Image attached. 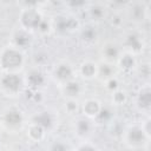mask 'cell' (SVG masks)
I'll return each mask as SVG.
<instances>
[{
	"label": "cell",
	"instance_id": "cell-10",
	"mask_svg": "<svg viewBox=\"0 0 151 151\" xmlns=\"http://www.w3.org/2000/svg\"><path fill=\"white\" fill-rule=\"evenodd\" d=\"M146 12H147V7H146L144 4L136 2V4H133V5L131 6L129 14H130L131 20L139 22V21H143V20L146 18V15H147Z\"/></svg>",
	"mask_w": 151,
	"mask_h": 151
},
{
	"label": "cell",
	"instance_id": "cell-2",
	"mask_svg": "<svg viewBox=\"0 0 151 151\" xmlns=\"http://www.w3.org/2000/svg\"><path fill=\"white\" fill-rule=\"evenodd\" d=\"M0 86L8 94H17L22 87V80L15 72H7L1 77Z\"/></svg>",
	"mask_w": 151,
	"mask_h": 151
},
{
	"label": "cell",
	"instance_id": "cell-36",
	"mask_svg": "<svg viewBox=\"0 0 151 151\" xmlns=\"http://www.w3.org/2000/svg\"><path fill=\"white\" fill-rule=\"evenodd\" d=\"M0 123H1V122H0Z\"/></svg>",
	"mask_w": 151,
	"mask_h": 151
},
{
	"label": "cell",
	"instance_id": "cell-13",
	"mask_svg": "<svg viewBox=\"0 0 151 151\" xmlns=\"http://www.w3.org/2000/svg\"><path fill=\"white\" fill-rule=\"evenodd\" d=\"M33 123L38 124L39 126H41L44 130L45 129H50L53 124V118L48 112H41L37 116H34L33 118Z\"/></svg>",
	"mask_w": 151,
	"mask_h": 151
},
{
	"label": "cell",
	"instance_id": "cell-12",
	"mask_svg": "<svg viewBox=\"0 0 151 151\" xmlns=\"http://www.w3.org/2000/svg\"><path fill=\"white\" fill-rule=\"evenodd\" d=\"M81 91V87H80V84L76 80H70L65 84H63V92L64 94L67 97V98H76L79 96Z\"/></svg>",
	"mask_w": 151,
	"mask_h": 151
},
{
	"label": "cell",
	"instance_id": "cell-21",
	"mask_svg": "<svg viewBox=\"0 0 151 151\" xmlns=\"http://www.w3.org/2000/svg\"><path fill=\"white\" fill-rule=\"evenodd\" d=\"M81 39L86 42H92L97 39V31L91 27V26H87L85 27L83 31H81Z\"/></svg>",
	"mask_w": 151,
	"mask_h": 151
},
{
	"label": "cell",
	"instance_id": "cell-16",
	"mask_svg": "<svg viewBox=\"0 0 151 151\" xmlns=\"http://www.w3.org/2000/svg\"><path fill=\"white\" fill-rule=\"evenodd\" d=\"M97 70H98V66L94 63L85 61L80 67V73L83 74V77H85L87 79H91L97 74Z\"/></svg>",
	"mask_w": 151,
	"mask_h": 151
},
{
	"label": "cell",
	"instance_id": "cell-28",
	"mask_svg": "<svg viewBox=\"0 0 151 151\" xmlns=\"http://www.w3.org/2000/svg\"><path fill=\"white\" fill-rule=\"evenodd\" d=\"M118 85H119V83H118V80L114 78V77H111V78H109V79H106V87L110 90V91H116V90H118Z\"/></svg>",
	"mask_w": 151,
	"mask_h": 151
},
{
	"label": "cell",
	"instance_id": "cell-15",
	"mask_svg": "<svg viewBox=\"0 0 151 151\" xmlns=\"http://www.w3.org/2000/svg\"><path fill=\"white\" fill-rule=\"evenodd\" d=\"M118 63H119V66H120L123 70H125V71H130V70H132V68L136 66L134 55L131 54V53H126V54H124V55H119Z\"/></svg>",
	"mask_w": 151,
	"mask_h": 151
},
{
	"label": "cell",
	"instance_id": "cell-27",
	"mask_svg": "<svg viewBox=\"0 0 151 151\" xmlns=\"http://www.w3.org/2000/svg\"><path fill=\"white\" fill-rule=\"evenodd\" d=\"M35 31H38V32H40V33L45 34V33H47V32L50 31V24H48L45 19H41V21H40V22H39V25L37 26Z\"/></svg>",
	"mask_w": 151,
	"mask_h": 151
},
{
	"label": "cell",
	"instance_id": "cell-5",
	"mask_svg": "<svg viewBox=\"0 0 151 151\" xmlns=\"http://www.w3.org/2000/svg\"><path fill=\"white\" fill-rule=\"evenodd\" d=\"M125 47L127 48L129 53L134 55L143 51V47H144L143 39L137 33H129L125 38Z\"/></svg>",
	"mask_w": 151,
	"mask_h": 151
},
{
	"label": "cell",
	"instance_id": "cell-18",
	"mask_svg": "<svg viewBox=\"0 0 151 151\" xmlns=\"http://www.w3.org/2000/svg\"><path fill=\"white\" fill-rule=\"evenodd\" d=\"M13 40H14V45L15 47L20 48V47H26L29 44V35L25 32V31H18L14 35H13Z\"/></svg>",
	"mask_w": 151,
	"mask_h": 151
},
{
	"label": "cell",
	"instance_id": "cell-30",
	"mask_svg": "<svg viewBox=\"0 0 151 151\" xmlns=\"http://www.w3.org/2000/svg\"><path fill=\"white\" fill-rule=\"evenodd\" d=\"M22 2L26 8H35L39 5L38 0H22Z\"/></svg>",
	"mask_w": 151,
	"mask_h": 151
},
{
	"label": "cell",
	"instance_id": "cell-34",
	"mask_svg": "<svg viewBox=\"0 0 151 151\" xmlns=\"http://www.w3.org/2000/svg\"><path fill=\"white\" fill-rule=\"evenodd\" d=\"M78 149H79V150H94L96 146H93V145H81V146H79Z\"/></svg>",
	"mask_w": 151,
	"mask_h": 151
},
{
	"label": "cell",
	"instance_id": "cell-22",
	"mask_svg": "<svg viewBox=\"0 0 151 151\" xmlns=\"http://www.w3.org/2000/svg\"><path fill=\"white\" fill-rule=\"evenodd\" d=\"M90 13V17L93 19V20H101L104 17H105V9L103 6L100 5H94L90 8L88 11Z\"/></svg>",
	"mask_w": 151,
	"mask_h": 151
},
{
	"label": "cell",
	"instance_id": "cell-33",
	"mask_svg": "<svg viewBox=\"0 0 151 151\" xmlns=\"http://www.w3.org/2000/svg\"><path fill=\"white\" fill-rule=\"evenodd\" d=\"M51 149H52V150H65L66 146H65V145H61V144H54Z\"/></svg>",
	"mask_w": 151,
	"mask_h": 151
},
{
	"label": "cell",
	"instance_id": "cell-26",
	"mask_svg": "<svg viewBox=\"0 0 151 151\" xmlns=\"http://www.w3.org/2000/svg\"><path fill=\"white\" fill-rule=\"evenodd\" d=\"M125 99H126V96H125V93L123 91H119V90L113 91V94H112L113 103H116L117 105H119V104H123L125 101Z\"/></svg>",
	"mask_w": 151,
	"mask_h": 151
},
{
	"label": "cell",
	"instance_id": "cell-8",
	"mask_svg": "<svg viewBox=\"0 0 151 151\" xmlns=\"http://www.w3.org/2000/svg\"><path fill=\"white\" fill-rule=\"evenodd\" d=\"M137 106L142 110V111H149L150 106H151V90L150 86L146 84L144 85L137 96Z\"/></svg>",
	"mask_w": 151,
	"mask_h": 151
},
{
	"label": "cell",
	"instance_id": "cell-9",
	"mask_svg": "<svg viewBox=\"0 0 151 151\" xmlns=\"http://www.w3.org/2000/svg\"><path fill=\"white\" fill-rule=\"evenodd\" d=\"M4 124L9 127V129H18L20 127V125L22 124V116L19 111H15V110H9L5 113L4 116V119H2Z\"/></svg>",
	"mask_w": 151,
	"mask_h": 151
},
{
	"label": "cell",
	"instance_id": "cell-1",
	"mask_svg": "<svg viewBox=\"0 0 151 151\" xmlns=\"http://www.w3.org/2000/svg\"><path fill=\"white\" fill-rule=\"evenodd\" d=\"M24 65V55L18 47L5 48L0 54V66L6 72H17Z\"/></svg>",
	"mask_w": 151,
	"mask_h": 151
},
{
	"label": "cell",
	"instance_id": "cell-6",
	"mask_svg": "<svg viewBox=\"0 0 151 151\" xmlns=\"http://www.w3.org/2000/svg\"><path fill=\"white\" fill-rule=\"evenodd\" d=\"M78 26V21L73 18H67V17H58L55 20L54 28L58 33L65 34L72 29H74Z\"/></svg>",
	"mask_w": 151,
	"mask_h": 151
},
{
	"label": "cell",
	"instance_id": "cell-35",
	"mask_svg": "<svg viewBox=\"0 0 151 151\" xmlns=\"http://www.w3.org/2000/svg\"><path fill=\"white\" fill-rule=\"evenodd\" d=\"M2 1H5V2H7V1H11V0H2Z\"/></svg>",
	"mask_w": 151,
	"mask_h": 151
},
{
	"label": "cell",
	"instance_id": "cell-14",
	"mask_svg": "<svg viewBox=\"0 0 151 151\" xmlns=\"http://www.w3.org/2000/svg\"><path fill=\"white\" fill-rule=\"evenodd\" d=\"M100 109V104L94 99H88L83 105V111L87 117H96Z\"/></svg>",
	"mask_w": 151,
	"mask_h": 151
},
{
	"label": "cell",
	"instance_id": "cell-31",
	"mask_svg": "<svg viewBox=\"0 0 151 151\" xmlns=\"http://www.w3.org/2000/svg\"><path fill=\"white\" fill-rule=\"evenodd\" d=\"M112 5H114L116 7H124L126 5L130 4L131 0H110Z\"/></svg>",
	"mask_w": 151,
	"mask_h": 151
},
{
	"label": "cell",
	"instance_id": "cell-17",
	"mask_svg": "<svg viewBox=\"0 0 151 151\" xmlns=\"http://www.w3.org/2000/svg\"><path fill=\"white\" fill-rule=\"evenodd\" d=\"M103 55L107 61H116L118 60L120 52L116 45H106L103 50Z\"/></svg>",
	"mask_w": 151,
	"mask_h": 151
},
{
	"label": "cell",
	"instance_id": "cell-24",
	"mask_svg": "<svg viewBox=\"0 0 151 151\" xmlns=\"http://www.w3.org/2000/svg\"><path fill=\"white\" fill-rule=\"evenodd\" d=\"M97 74L104 77L105 79H109L111 77H113V68L110 64H103L98 67L97 70Z\"/></svg>",
	"mask_w": 151,
	"mask_h": 151
},
{
	"label": "cell",
	"instance_id": "cell-32",
	"mask_svg": "<svg viewBox=\"0 0 151 151\" xmlns=\"http://www.w3.org/2000/svg\"><path fill=\"white\" fill-rule=\"evenodd\" d=\"M150 124H151V123H150V119H147L144 124H142V129L144 130V132H145L149 137H150V134H151V132H150V131H151V129H150Z\"/></svg>",
	"mask_w": 151,
	"mask_h": 151
},
{
	"label": "cell",
	"instance_id": "cell-29",
	"mask_svg": "<svg viewBox=\"0 0 151 151\" xmlns=\"http://www.w3.org/2000/svg\"><path fill=\"white\" fill-rule=\"evenodd\" d=\"M78 109V103L74 98H68V101L66 103V110L70 112V113H73L76 112Z\"/></svg>",
	"mask_w": 151,
	"mask_h": 151
},
{
	"label": "cell",
	"instance_id": "cell-4",
	"mask_svg": "<svg viewBox=\"0 0 151 151\" xmlns=\"http://www.w3.org/2000/svg\"><path fill=\"white\" fill-rule=\"evenodd\" d=\"M41 15L35 11V8H25L21 13L20 20L21 24L25 28H31V29H35L37 26L39 25V22L41 21Z\"/></svg>",
	"mask_w": 151,
	"mask_h": 151
},
{
	"label": "cell",
	"instance_id": "cell-3",
	"mask_svg": "<svg viewBox=\"0 0 151 151\" xmlns=\"http://www.w3.org/2000/svg\"><path fill=\"white\" fill-rule=\"evenodd\" d=\"M150 137L144 132L142 126H133L126 131V143L133 147H139L146 143Z\"/></svg>",
	"mask_w": 151,
	"mask_h": 151
},
{
	"label": "cell",
	"instance_id": "cell-11",
	"mask_svg": "<svg viewBox=\"0 0 151 151\" xmlns=\"http://www.w3.org/2000/svg\"><path fill=\"white\" fill-rule=\"evenodd\" d=\"M26 81L31 87H39L45 83V77L39 70H31L27 73Z\"/></svg>",
	"mask_w": 151,
	"mask_h": 151
},
{
	"label": "cell",
	"instance_id": "cell-7",
	"mask_svg": "<svg viewBox=\"0 0 151 151\" xmlns=\"http://www.w3.org/2000/svg\"><path fill=\"white\" fill-rule=\"evenodd\" d=\"M54 77L61 84H65L73 79V68L68 64H59L54 68Z\"/></svg>",
	"mask_w": 151,
	"mask_h": 151
},
{
	"label": "cell",
	"instance_id": "cell-23",
	"mask_svg": "<svg viewBox=\"0 0 151 151\" xmlns=\"http://www.w3.org/2000/svg\"><path fill=\"white\" fill-rule=\"evenodd\" d=\"M28 134H29V137H31L32 139H34V140L40 139V138L42 137V134H44V129H42L41 126H39L38 124L32 123V125H31L29 129H28Z\"/></svg>",
	"mask_w": 151,
	"mask_h": 151
},
{
	"label": "cell",
	"instance_id": "cell-20",
	"mask_svg": "<svg viewBox=\"0 0 151 151\" xmlns=\"http://www.w3.org/2000/svg\"><path fill=\"white\" fill-rule=\"evenodd\" d=\"M76 130H77V133L79 136H86L90 131H91V124L88 120L86 119H79L77 122V125H76Z\"/></svg>",
	"mask_w": 151,
	"mask_h": 151
},
{
	"label": "cell",
	"instance_id": "cell-25",
	"mask_svg": "<svg viewBox=\"0 0 151 151\" xmlns=\"http://www.w3.org/2000/svg\"><path fill=\"white\" fill-rule=\"evenodd\" d=\"M66 6L72 9H81L86 6L87 0H64Z\"/></svg>",
	"mask_w": 151,
	"mask_h": 151
},
{
	"label": "cell",
	"instance_id": "cell-19",
	"mask_svg": "<svg viewBox=\"0 0 151 151\" xmlns=\"http://www.w3.org/2000/svg\"><path fill=\"white\" fill-rule=\"evenodd\" d=\"M112 117H113V112H112V110L110 107H106V106L103 107V106H100V109H99V111H98V113H97V116L94 118L97 120L101 122V123H106V122L111 120Z\"/></svg>",
	"mask_w": 151,
	"mask_h": 151
}]
</instances>
